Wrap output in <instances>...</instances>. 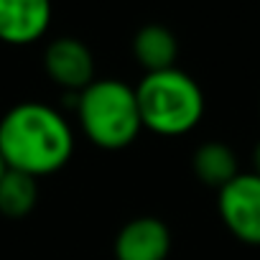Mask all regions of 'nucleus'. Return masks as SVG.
Here are the masks:
<instances>
[{
    "label": "nucleus",
    "instance_id": "f257e3e1",
    "mask_svg": "<svg viewBox=\"0 0 260 260\" xmlns=\"http://www.w3.org/2000/svg\"><path fill=\"white\" fill-rule=\"evenodd\" d=\"M74 151L69 122L49 105L21 102L0 120V156L8 169L34 179L56 174Z\"/></svg>",
    "mask_w": 260,
    "mask_h": 260
},
{
    "label": "nucleus",
    "instance_id": "f03ea898",
    "mask_svg": "<svg viewBox=\"0 0 260 260\" xmlns=\"http://www.w3.org/2000/svg\"><path fill=\"white\" fill-rule=\"evenodd\" d=\"M136 100L143 127L166 138L186 136L204 115L202 87L176 67L146 74L136 87Z\"/></svg>",
    "mask_w": 260,
    "mask_h": 260
},
{
    "label": "nucleus",
    "instance_id": "7ed1b4c3",
    "mask_svg": "<svg viewBox=\"0 0 260 260\" xmlns=\"http://www.w3.org/2000/svg\"><path fill=\"white\" fill-rule=\"evenodd\" d=\"M77 115L84 136L102 151H120L133 143L143 127L136 89L117 79H94L79 92Z\"/></svg>",
    "mask_w": 260,
    "mask_h": 260
},
{
    "label": "nucleus",
    "instance_id": "20e7f679",
    "mask_svg": "<svg viewBox=\"0 0 260 260\" xmlns=\"http://www.w3.org/2000/svg\"><path fill=\"white\" fill-rule=\"evenodd\" d=\"M219 217L224 227L247 245H260V176L237 174L219 189Z\"/></svg>",
    "mask_w": 260,
    "mask_h": 260
},
{
    "label": "nucleus",
    "instance_id": "39448f33",
    "mask_svg": "<svg viewBox=\"0 0 260 260\" xmlns=\"http://www.w3.org/2000/svg\"><path fill=\"white\" fill-rule=\"evenodd\" d=\"M44 69L54 84L69 92H82L94 82V59L77 39H56L44 51Z\"/></svg>",
    "mask_w": 260,
    "mask_h": 260
},
{
    "label": "nucleus",
    "instance_id": "423d86ee",
    "mask_svg": "<svg viewBox=\"0 0 260 260\" xmlns=\"http://www.w3.org/2000/svg\"><path fill=\"white\" fill-rule=\"evenodd\" d=\"M171 232L158 217L130 219L115 237V260H166Z\"/></svg>",
    "mask_w": 260,
    "mask_h": 260
},
{
    "label": "nucleus",
    "instance_id": "0eeeda50",
    "mask_svg": "<svg viewBox=\"0 0 260 260\" xmlns=\"http://www.w3.org/2000/svg\"><path fill=\"white\" fill-rule=\"evenodd\" d=\"M51 23V0H0V41L26 46L39 41Z\"/></svg>",
    "mask_w": 260,
    "mask_h": 260
},
{
    "label": "nucleus",
    "instance_id": "6e6552de",
    "mask_svg": "<svg viewBox=\"0 0 260 260\" xmlns=\"http://www.w3.org/2000/svg\"><path fill=\"white\" fill-rule=\"evenodd\" d=\"M176 54H179L176 36L166 26H158V23L143 26L133 39V56L146 69V74L174 69Z\"/></svg>",
    "mask_w": 260,
    "mask_h": 260
},
{
    "label": "nucleus",
    "instance_id": "1a4fd4ad",
    "mask_svg": "<svg viewBox=\"0 0 260 260\" xmlns=\"http://www.w3.org/2000/svg\"><path fill=\"white\" fill-rule=\"evenodd\" d=\"M194 174L202 184L214 186L217 191L227 186L237 171V156L224 143H204L194 153Z\"/></svg>",
    "mask_w": 260,
    "mask_h": 260
},
{
    "label": "nucleus",
    "instance_id": "9d476101",
    "mask_svg": "<svg viewBox=\"0 0 260 260\" xmlns=\"http://www.w3.org/2000/svg\"><path fill=\"white\" fill-rule=\"evenodd\" d=\"M39 202V179L8 169L0 179V214L11 219L26 217Z\"/></svg>",
    "mask_w": 260,
    "mask_h": 260
},
{
    "label": "nucleus",
    "instance_id": "9b49d317",
    "mask_svg": "<svg viewBox=\"0 0 260 260\" xmlns=\"http://www.w3.org/2000/svg\"><path fill=\"white\" fill-rule=\"evenodd\" d=\"M252 164H255V171L252 174H257L260 176V143L255 146V151H252Z\"/></svg>",
    "mask_w": 260,
    "mask_h": 260
},
{
    "label": "nucleus",
    "instance_id": "f8f14e48",
    "mask_svg": "<svg viewBox=\"0 0 260 260\" xmlns=\"http://www.w3.org/2000/svg\"><path fill=\"white\" fill-rule=\"evenodd\" d=\"M6 171H8V164L3 161V156H0V179H3V176H6Z\"/></svg>",
    "mask_w": 260,
    "mask_h": 260
}]
</instances>
